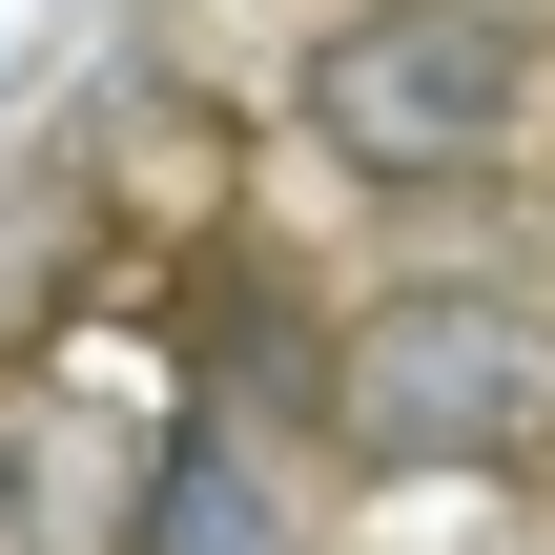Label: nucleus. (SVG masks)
I'll return each instance as SVG.
<instances>
[{
	"label": "nucleus",
	"instance_id": "f257e3e1",
	"mask_svg": "<svg viewBox=\"0 0 555 555\" xmlns=\"http://www.w3.org/2000/svg\"><path fill=\"white\" fill-rule=\"evenodd\" d=\"M330 474L371 494H515L555 474V288L391 268L330 309Z\"/></svg>",
	"mask_w": 555,
	"mask_h": 555
},
{
	"label": "nucleus",
	"instance_id": "f03ea898",
	"mask_svg": "<svg viewBox=\"0 0 555 555\" xmlns=\"http://www.w3.org/2000/svg\"><path fill=\"white\" fill-rule=\"evenodd\" d=\"M288 124L391 206H474L555 165V41L515 0H330V41L288 62Z\"/></svg>",
	"mask_w": 555,
	"mask_h": 555
},
{
	"label": "nucleus",
	"instance_id": "7ed1b4c3",
	"mask_svg": "<svg viewBox=\"0 0 555 555\" xmlns=\"http://www.w3.org/2000/svg\"><path fill=\"white\" fill-rule=\"evenodd\" d=\"M165 453H185V391H124L82 350H21L0 371V555H144Z\"/></svg>",
	"mask_w": 555,
	"mask_h": 555
},
{
	"label": "nucleus",
	"instance_id": "20e7f679",
	"mask_svg": "<svg viewBox=\"0 0 555 555\" xmlns=\"http://www.w3.org/2000/svg\"><path fill=\"white\" fill-rule=\"evenodd\" d=\"M144 555H330V515H309V453H288V433H227V412H185Z\"/></svg>",
	"mask_w": 555,
	"mask_h": 555
}]
</instances>
